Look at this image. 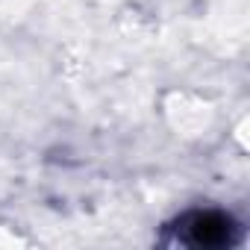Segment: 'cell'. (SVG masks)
Returning a JSON list of instances; mask_svg holds the SVG:
<instances>
[{
	"label": "cell",
	"mask_w": 250,
	"mask_h": 250,
	"mask_svg": "<svg viewBox=\"0 0 250 250\" xmlns=\"http://www.w3.org/2000/svg\"><path fill=\"white\" fill-rule=\"evenodd\" d=\"M162 241L171 247H232L241 241V224L224 209H188L165 224Z\"/></svg>",
	"instance_id": "obj_1"
}]
</instances>
